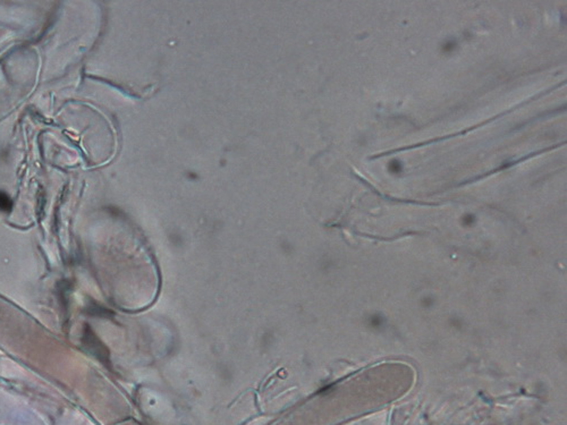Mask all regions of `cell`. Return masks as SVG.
Listing matches in <instances>:
<instances>
[{
    "instance_id": "6da1fadb",
    "label": "cell",
    "mask_w": 567,
    "mask_h": 425,
    "mask_svg": "<svg viewBox=\"0 0 567 425\" xmlns=\"http://www.w3.org/2000/svg\"><path fill=\"white\" fill-rule=\"evenodd\" d=\"M13 202L8 195L3 192H0V211L9 212L12 210Z\"/></svg>"
},
{
    "instance_id": "7a4b0ae2",
    "label": "cell",
    "mask_w": 567,
    "mask_h": 425,
    "mask_svg": "<svg viewBox=\"0 0 567 425\" xmlns=\"http://www.w3.org/2000/svg\"><path fill=\"white\" fill-rule=\"evenodd\" d=\"M389 169H390L391 173L397 174V173H399V172H401V170H402V166H401V163H399L398 161H392V162L390 163V165H389Z\"/></svg>"
},
{
    "instance_id": "3957f363",
    "label": "cell",
    "mask_w": 567,
    "mask_h": 425,
    "mask_svg": "<svg viewBox=\"0 0 567 425\" xmlns=\"http://www.w3.org/2000/svg\"><path fill=\"white\" fill-rule=\"evenodd\" d=\"M454 48H455V42H454V41H448V42H446L445 45H443L442 50H443V51H446V52H450V51H452V50H454Z\"/></svg>"
}]
</instances>
